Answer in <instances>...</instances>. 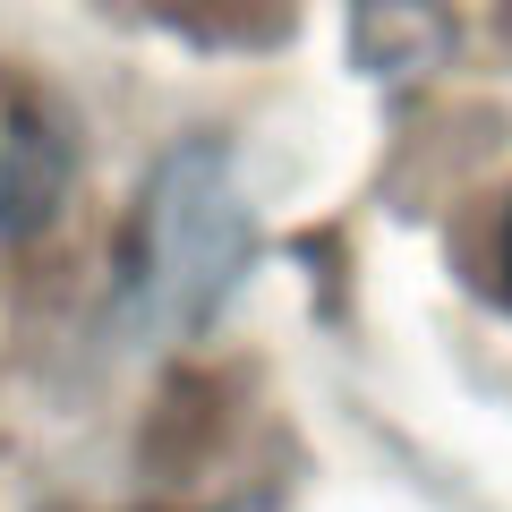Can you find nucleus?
I'll return each instance as SVG.
<instances>
[{"mask_svg": "<svg viewBox=\"0 0 512 512\" xmlns=\"http://www.w3.org/2000/svg\"><path fill=\"white\" fill-rule=\"evenodd\" d=\"M248 197H239L231 163L214 146H180L146 197V231H137V308L163 333H197L205 316L231 299L248 274Z\"/></svg>", "mask_w": 512, "mask_h": 512, "instance_id": "obj_1", "label": "nucleus"}, {"mask_svg": "<svg viewBox=\"0 0 512 512\" xmlns=\"http://www.w3.org/2000/svg\"><path fill=\"white\" fill-rule=\"evenodd\" d=\"M495 282H504V299H512V205H504V222H495Z\"/></svg>", "mask_w": 512, "mask_h": 512, "instance_id": "obj_2", "label": "nucleus"}, {"mask_svg": "<svg viewBox=\"0 0 512 512\" xmlns=\"http://www.w3.org/2000/svg\"><path fill=\"white\" fill-rule=\"evenodd\" d=\"M214 512H265V504H256V495H248V504H214Z\"/></svg>", "mask_w": 512, "mask_h": 512, "instance_id": "obj_3", "label": "nucleus"}]
</instances>
